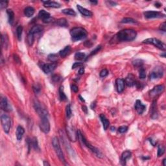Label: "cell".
I'll return each mask as SVG.
<instances>
[{
  "label": "cell",
  "mask_w": 166,
  "mask_h": 166,
  "mask_svg": "<svg viewBox=\"0 0 166 166\" xmlns=\"http://www.w3.org/2000/svg\"><path fill=\"white\" fill-rule=\"evenodd\" d=\"M136 36L137 33L134 30L125 29L117 33L116 38L119 41L130 42L134 40Z\"/></svg>",
  "instance_id": "1"
},
{
  "label": "cell",
  "mask_w": 166,
  "mask_h": 166,
  "mask_svg": "<svg viewBox=\"0 0 166 166\" xmlns=\"http://www.w3.org/2000/svg\"><path fill=\"white\" fill-rule=\"evenodd\" d=\"M70 35L73 41L77 42L86 38L88 33L82 27H75L70 31Z\"/></svg>",
  "instance_id": "2"
},
{
  "label": "cell",
  "mask_w": 166,
  "mask_h": 166,
  "mask_svg": "<svg viewBox=\"0 0 166 166\" xmlns=\"http://www.w3.org/2000/svg\"><path fill=\"white\" fill-rule=\"evenodd\" d=\"M77 134H78V139L80 140V141L82 142L83 145H84L86 147H88V149H90L91 150V151H92V153H94V154H95V155H96V156L98 157V158H103V155L102 154V153H101V152L98 149L96 148V147H95L94 146H93V145H91L90 143H89L88 141L86 140V139L84 138V136L82 134V133H81L80 130H78Z\"/></svg>",
  "instance_id": "3"
},
{
  "label": "cell",
  "mask_w": 166,
  "mask_h": 166,
  "mask_svg": "<svg viewBox=\"0 0 166 166\" xmlns=\"http://www.w3.org/2000/svg\"><path fill=\"white\" fill-rule=\"evenodd\" d=\"M52 145H53V148H54L55 151L56 152V155H57L60 160L62 162L64 163V164H66V160H65L64 154H63L62 151L61 149L59 140H58L57 137H54L53 138V140H52Z\"/></svg>",
  "instance_id": "4"
},
{
  "label": "cell",
  "mask_w": 166,
  "mask_h": 166,
  "mask_svg": "<svg viewBox=\"0 0 166 166\" xmlns=\"http://www.w3.org/2000/svg\"><path fill=\"white\" fill-rule=\"evenodd\" d=\"M1 122L4 132L5 133H8L12 126L11 118L6 114H3L1 116Z\"/></svg>",
  "instance_id": "5"
},
{
  "label": "cell",
  "mask_w": 166,
  "mask_h": 166,
  "mask_svg": "<svg viewBox=\"0 0 166 166\" xmlns=\"http://www.w3.org/2000/svg\"><path fill=\"white\" fill-rule=\"evenodd\" d=\"M143 43L147 44L153 45V46H155V47H156V48L160 49V50H162V51H166V46L165 44H164L162 42L159 40L156 39V38H147V39L143 40Z\"/></svg>",
  "instance_id": "6"
},
{
  "label": "cell",
  "mask_w": 166,
  "mask_h": 166,
  "mask_svg": "<svg viewBox=\"0 0 166 166\" xmlns=\"http://www.w3.org/2000/svg\"><path fill=\"white\" fill-rule=\"evenodd\" d=\"M34 108L36 112L38 113L40 117H48V112L47 109L37 100L34 101Z\"/></svg>",
  "instance_id": "7"
},
{
  "label": "cell",
  "mask_w": 166,
  "mask_h": 166,
  "mask_svg": "<svg viewBox=\"0 0 166 166\" xmlns=\"http://www.w3.org/2000/svg\"><path fill=\"white\" fill-rule=\"evenodd\" d=\"M40 128L45 134H48L50 131V123L48 120V117H40Z\"/></svg>",
  "instance_id": "8"
},
{
  "label": "cell",
  "mask_w": 166,
  "mask_h": 166,
  "mask_svg": "<svg viewBox=\"0 0 166 166\" xmlns=\"http://www.w3.org/2000/svg\"><path fill=\"white\" fill-rule=\"evenodd\" d=\"M38 18L41 19L44 23H50L54 21V19L51 18V15L49 12L44 10H41L38 13Z\"/></svg>",
  "instance_id": "9"
},
{
  "label": "cell",
  "mask_w": 166,
  "mask_h": 166,
  "mask_svg": "<svg viewBox=\"0 0 166 166\" xmlns=\"http://www.w3.org/2000/svg\"><path fill=\"white\" fill-rule=\"evenodd\" d=\"M164 75V70L162 67H156L150 73L149 77L151 79H156L162 77Z\"/></svg>",
  "instance_id": "10"
},
{
  "label": "cell",
  "mask_w": 166,
  "mask_h": 166,
  "mask_svg": "<svg viewBox=\"0 0 166 166\" xmlns=\"http://www.w3.org/2000/svg\"><path fill=\"white\" fill-rule=\"evenodd\" d=\"M165 90V87L163 85H157L155 87L153 88V90L150 91L149 95L151 97H155L160 96L164 92Z\"/></svg>",
  "instance_id": "11"
},
{
  "label": "cell",
  "mask_w": 166,
  "mask_h": 166,
  "mask_svg": "<svg viewBox=\"0 0 166 166\" xmlns=\"http://www.w3.org/2000/svg\"><path fill=\"white\" fill-rule=\"evenodd\" d=\"M56 66H57L56 62L49 63V64H43L42 66V69L45 73L48 74V73H50L51 72L53 71L56 67Z\"/></svg>",
  "instance_id": "12"
},
{
  "label": "cell",
  "mask_w": 166,
  "mask_h": 166,
  "mask_svg": "<svg viewBox=\"0 0 166 166\" xmlns=\"http://www.w3.org/2000/svg\"><path fill=\"white\" fill-rule=\"evenodd\" d=\"M66 132H67V135L70 141H75L77 140L78 138V134L77 132H76L74 130V129L72 127L67 126L66 127Z\"/></svg>",
  "instance_id": "13"
},
{
  "label": "cell",
  "mask_w": 166,
  "mask_h": 166,
  "mask_svg": "<svg viewBox=\"0 0 166 166\" xmlns=\"http://www.w3.org/2000/svg\"><path fill=\"white\" fill-rule=\"evenodd\" d=\"M144 16L146 18H164L165 17V15L163 14L161 12L156 11H146L144 12Z\"/></svg>",
  "instance_id": "14"
},
{
  "label": "cell",
  "mask_w": 166,
  "mask_h": 166,
  "mask_svg": "<svg viewBox=\"0 0 166 166\" xmlns=\"http://www.w3.org/2000/svg\"><path fill=\"white\" fill-rule=\"evenodd\" d=\"M0 107H1V109L2 110H3L4 111H6V112H10V111H12L11 105L9 104L7 98L5 97H2L1 99Z\"/></svg>",
  "instance_id": "15"
},
{
  "label": "cell",
  "mask_w": 166,
  "mask_h": 166,
  "mask_svg": "<svg viewBox=\"0 0 166 166\" xmlns=\"http://www.w3.org/2000/svg\"><path fill=\"white\" fill-rule=\"evenodd\" d=\"M134 108L139 114H142V113H143V112L145 111V109H146V107H145V105H144L143 104H142V103L141 102V101L137 100L136 101V103H135Z\"/></svg>",
  "instance_id": "16"
},
{
  "label": "cell",
  "mask_w": 166,
  "mask_h": 166,
  "mask_svg": "<svg viewBox=\"0 0 166 166\" xmlns=\"http://www.w3.org/2000/svg\"><path fill=\"white\" fill-rule=\"evenodd\" d=\"M132 153L129 151H126L122 153L121 157V163L123 166H125L127 163V160L131 158Z\"/></svg>",
  "instance_id": "17"
},
{
  "label": "cell",
  "mask_w": 166,
  "mask_h": 166,
  "mask_svg": "<svg viewBox=\"0 0 166 166\" xmlns=\"http://www.w3.org/2000/svg\"><path fill=\"white\" fill-rule=\"evenodd\" d=\"M116 88L117 91L118 93H121L123 92L125 89V82L123 79H117L116 80Z\"/></svg>",
  "instance_id": "18"
},
{
  "label": "cell",
  "mask_w": 166,
  "mask_h": 166,
  "mask_svg": "<svg viewBox=\"0 0 166 166\" xmlns=\"http://www.w3.org/2000/svg\"><path fill=\"white\" fill-rule=\"evenodd\" d=\"M77 9L79 11V12H80L81 14L83 15V16H84L91 17L92 16V14H93L90 10H88V9L84 8V7H81V5H77Z\"/></svg>",
  "instance_id": "19"
},
{
  "label": "cell",
  "mask_w": 166,
  "mask_h": 166,
  "mask_svg": "<svg viewBox=\"0 0 166 166\" xmlns=\"http://www.w3.org/2000/svg\"><path fill=\"white\" fill-rule=\"evenodd\" d=\"M151 118L153 119H156L158 118V110H157V106H156V101H153L151 109Z\"/></svg>",
  "instance_id": "20"
},
{
  "label": "cell",
  "mask_w": 166,
  "mask_h": 166,
  "mask_svg": "<svg viewBox=\"0 0 166 166\" xmlns=\"http://www.w3.org/2000/svg\"><path fill=\"white\" fill-rule=\"evenodd\" d=\"M42 2L44 3V7H48V8H59L60 7V4H59L57 2L50 1H46Z\"/></svg>",
  "instance_id": "21"
},
{
  "label": "cell",
  "mask_w": 166,
  "mask_h": 166,
  "mask_svg": "<svg viewBox=\"0 0 166 166\" xmlns=\"http://www.w3.org/2000/svg\"><path fill=\"white\" fill-rule=\"evenodd\" d=\"M125 82L127 84V85L128 86H130V87H132V86H133L136 85V80H135L134 77L133 75H129L128 77H127L125 79Z\"/></svg>",
  "instance_id": "22"
},
{
  "label": "cell",
  "mask_w": 166,
  "mask_h": 166,
  "mask_svg": "<svg viewBox=\"0 0 166 166\" xmlns=\"http://www.w3.org/2000/svg\"><path fill=\"white\" fill-rule=\"evenodd\" d=\"M101 121H102L103 125V128L105 130H107V128H109V125H110V122L108 120V119L106 117V116L104 114H101L100 115Z\"/></svg>",
  "instance_id": "23"
},
{
  "label": "cell",
  "mask_w": 166,
  "mask_h": 166,
  "mask_svg": "<svg viewBox=\"0 0 166 166\" xmlns=\"http://www.w3.org/2000/svg\"><path fill=\"white\" fill-rule=\"evenodd\" d=\"M24 132H25V130H24V128H23L21 126H18L17 127L16 129V138L17 140H21L23 138V136L24 134Z\"/></svg>",
  "instance_id": "24"
},
{
  "label": "cell",
  "mask_w": 166,
  "mask_h": 166,
  "mask_svg": "<svg viewBox=\"0 0 166 166\" xmlns=\"http://www.w3.org/2000/svg\"><path fill=\"white\" fill-rule=\"evenodd\" d=\"M43 31V27L41 25H35L32 27V29L30 31V33L33 34V35H36V34H38V33H40Z\"/></svg>",
  "instance_id": "25"
},
{
  "label": "cell",
  "mask_w": 166,
  "mask_h": 166,
  "mask_svg": "<svg viewBox=\"0 0 166 166\" xmlns=\"http://www.w3.org/2000/svg\"><path fill=\"white\" fill-rule=\"evenodd\" d=\"M7 13L8 14V23H10V25H12L14 21V13L11 9H8L7 10Z\"/></svg>",
  "instance_id": "26"
},
{
  "label": "cell",
  "mask_w": 166,
  "mask_h": 166,
  "mask_svg": "<svg viewBox=\"0 0 166 166\" xmlns=\"http://www.w3.org/2000/svg\"><path fill=\"white\" fill-rule=\"evenodd\" d=\"M35 13V8L31 7H27L24 10V14L27 17H31Z\"/></svg>",
  "instance_id": "27"
},
{
  "label": "cell",
  "mask_w": 166,
  "mask_h": 166,
  "mask_svg": "<svg viewBox=\"0 0 166 166\" xmlns=\"http://www.w3.org/2000/svg\"><path fill=\"white\" fill-rule=\"evenodd\" d=\"M70 51H71V47H70V46H66V48H64V50H61V51H60V53H59L60 56L62 58L66 57L67 55L69 54Z\"/></svg>",
  "instance_id": "28"
},
{
  "label": "cell",
  "mask_w": 166,
  "mask_h": 166,
  "mask_svg": "<svg viewBox=\"0 0 166 166\" xmlns=\"http://www.w3.org/2000/svg\"><path fill=\"white\" fill-rule=\"evenodd\" d=\"M56 24L60 27H66L68 23L66 18H60L56 21Z\"/></svg>",
  "instance_id": "29"
},
{
  "label": "cell",
  "mask_w": 166,
  "mask_h": 166,
  "mask_svg": "<svg viewBox=\"0 0 166 166\" xmlns=\"http://www.w3.org/2000/svg\"><path fill=\"white\" fill-rule=\"evenodd\" d=\"M59 96H60V98L62 101H65L67 100V96H66V94H64V87L63 86H60L59 88Z\"/></svg>",
  "instance_id": "30"
},
{
  "label": "cell",
  "mask_w": 166,
  "mask_h": 166,
  "mask_svg": "<svg viewBox=\"0 0 166 166\" xmlns=\"http://www.w3.org/2000/svg\"><path fill=\"white\" fill-rule=\"evenodd\" d=\"M1 44L3 48H7L8 44V37H7L6 35H2L1 36Z\"/></svg>",
  "instance_id": "31"
},
{
  "label": "cell",
  "mask_w": 166,
  "mask_h": 166,
  "mask_svg": "<svg viewBox=\"0 0 166 166\" xmlns=\"http://www.w3.org/2000/svg\"><path fill=\"white\" fill-rule=\"evenodd\" d=\"M30 143H31V145H32V147H33L35 150H36V151H40V148L39 147H38V141H37V139H36V138H33L31 141H30Z\"/></svg>",
  "instance_id": "32"
},
{
  "label": "cell",
  "mask_w": 166,
  "mask_h": 166,
  "mask_svg": "<svg viewBox=\"0 0 166 166\" xmlns=\"http://www.w3.org/2000/svg\"><path fill=\"white\" fill-rule=\"evenodd\" d=\"M62 13L65 14L73 16H76V12H75V10H73V9H71V8H66V9H64V10H62Z\"/></svg>",
  "instance_id": "33"
},
{
  "label": "cell",
  "mask_w": 166,
  "mask_h": 166,
  "mask_svg": "<svg viewBox=\"0 0 166 166\" xmlns=\"http://www.w3.org/2000/svg\"><path fill=\"white\" fill-rule=\"evenodd\" d=\"M27 43L29 46H31L34 43V40H35V36L34 35L31 34V33H29L28 36H27Z\"/></svg>",
  "instance_id": "34"
},
{
  "label": "cell",
  "mask_w": 166,
  "mask_h": 166,
  "mask_svg": "<svg viewBox=\"0 0 166 166\" xmlns=\"http://www.w3.org/2000/svg\"><path fill=\"white\" fill-rule=\"evenodd\" d=\"M85 58V54L81 52H78L75 55V59L77 60H82Z\"/></svg>",
  "instance_id": "35"
},
{
  "label": "cell",
  "mask_w": 166,
  "mask_h": 166,
  "mask_svg": "<svg viewBox=\"0 0 166 166\" xmlns=\"http://www.w3.org/2000/svg\"><path fill=\"white\" fill-rule=\"evenodd\" d=\"M22 31H23V27H22V26H21V25H19L16 29V35L18 40H21Z\"/></svg>",
  "instance_id": "36"
},
{
  "label": "cell",
  "mask_w": 166,
  "mask_h": 166,
  "mask_svg": "<svg viewBox=\"0 0 166 166\" xmlns=\"http://www.w3.org/2000/svg\"><path fill=\"white\" fill-rule=\"evenodd\" d=\"M121 23H136L137 21L132 18H125L121 20Z\"/></svg>",
  "instance_id": "37"
},
{
  "label": "cell",
  "mask_w": 166,
  "mask_h": 166,
  "mask_svg": "<svg viewBox=\"0 0 166 166\" xmlns=\"http://www.w3.org/2000/svg\"><path fill=\"white\" fill-rule=\"evenodd\" d=\"M165 153V148L162 145H158V153H157V155H158V157H160V156H162Z\"/></svg>",
  "instance_id": "38"
},
{
  "label": "cell",
  "mask_w": 166,
  "mask_h": 166,
  "mask_svg": "<svg viewBox=\"0 0 166 166\" xmlns=\"http://www.w3.org/2000/svg\"><path fill=\"white\" fill-rule=\"evenodd\" d=\"M132 64H133L134 66H135V67H141L143 64V61L142 60L137 59L133 61Z\"/></svg>",
  "instance_id": "39"
},
{
  "label": "cell",
  "mask_w": 166,
  "mask_h": 166,
  "mask_svg": "<svg viewBox=\"0 0 166 166\" xmlns=\"http://www.w3.org/2000/svg\"><path fill=\"white\" fill-rule=\"evenodd\" d=\"M139 77L141 79H144L146 77V71L143 67H141L139 71Z\"/></svg>",
  "instance_id": "40"
},
{
  "label": "cell",
  "mask_w": 166,
  "mask_h": 166,
  "mask_svg": "<svg viewBox=\"0 0 166 166\" xmlns=\"http://www.w3.org/2000/svg\"><path fill=\"white\" fill-rule=\"evenodd\" d=\"M58 59V56L55 54H50L48 56V60L51 61V62H55Z\"/></svg>",
  "instance_id": "41"
},
{
  "label": "cell",
  "mask_w": 166,
  "mask_h": 166,
  "mask_svg": "<svg viewBox=\"0 0 166 166\" xmlns=\"http://www.w3.org/2000/svg\"><path fill=\"white\" fill-rule=\"evenodd\" d=\"M66 117H67V119H69L71 117L72 115V112H71V107L69 105H67L66 107Z\"/></svg>",
  "instance_id": "42"
},
{
  "label": "cell",
  "mask_w": 166,
  "mask_h": 166,
  "mask_svg": "<svg viewBox=\"0 0 166 166\" xmlns=\"http://www.w3.org/2000/svg\"><path fill=\"white\" fill-rule=\"evenodd\" d=\"M33 90L35 92V93L36 94H38L40 92V90H41V87H40V86L38 84H35L33 85Z\"/></svg>",
  "instance_id": "43"
},
{
  "label": "cell",
  "mask_w": 166,
  "mask_h": 166,
  "mask_svg": "<svg viewBox=\"0 0 166 166\" xmlns=\"http://www.w3.org/2000/svg\"><path fill=\"white\" fill-rule=\"evenodd\" d=\"M108 75H109V71L107 69H104L102 71H101L100 77H105Z\"/></svg>",
  "instance_id": "44"
},
{
  "label": "cell",
  "mask_w": 166,
  "mask_h": 166,
  "mask_svg": "<svg viewBox=\"0 0 166 166\" xmlns=\"http://www.w3.org/2000/svg\"><path fill=\"white\" fill-rule=\"evenodd\" d=\"M127 130H128V127L127 126H121L118 128L119 132L120 133H125L127 131Z\"/></svg>",
  "instance_id": "45"
},
{
  "label": "cell",
  "mask_w": 166,
  "mask_h": 166,
  "mask_svg": "<svg viewBox=\"0 0 166 166\" xmlns=\"http://www.w3.org/2000/svg\"><path fill=\"white\" fill-rule=\"evenodd\" d=\"M7 5H8V1H2L0 3V8L1 10H3V8H6L7 7Z\"/></svg>",
  "instance_id": "46"
},
{
  "label": "cell",
  "mask_w": 166,
  "mask_h": 166,
  "mask_svg": "<svg viewBox=\"0 0 166 166\" xmlns=\"http://www.w3.org/2000/svg\"><path fill=\"white\" fill-rule=\"evenodd\" d=\"M101 46H97V48H96V49L94 50V51H92V53H91V54H90V56H92V55H94L96 54L97 52H99V51L101 50Z\"/></svg>",
  "instance_id": "47"
},
{
  "label": "cell",
  "mask_w": 166,
  "mask_h": 166,
  "mask_svg": "<svg viewBox=\"0 0 166 166\" xmlns=\"http://www.w3.org/2000/svg\"><path fill=\"white\" fill-rule=\"evenodd\" d=\"M160 29L161 30V31H162L166 32V22H164V23H162L161 25H160Z\"/></svg>",
  "instance_id": "48"
},
{
  "label": "cell",
  "mask_w": 166,
  "mask_h": 166,
  "mask_svg": "<svg viewBox=\"0 0 166 166\" xmlns=\"http://www.w3.org/2000/svg\"><path fill=\"white\" fill-rule=\"evenodd\" d=\"M82 65H83V64L81 62H75L74 64H73L72 69H75L76 67H81V66H82Z\"/></svg>",
  "instance_id": "49"
},
{
  "label": "cell",
  "mask_w": 166,
  "mask_h": 166,
  "mask_svg": "<svg viewBox=\"0 0 166 166\" xmlns=\"http://www.w3.org/2000/svg\"><path fill=\"white\" fill-rule=\"evenodd\" d=\"M60 77L59 75H55L52 77V80L55 82H58L60 81Z\"/></svg>",
  "instance_id": "50"
},
{
  "label": "cell",
  "mask_w": 166,
  "mask_h": 166,
  "mask_svg": "<svg viewBox=\"0 0 166 166\" xmlns=\"http://www.w3.org/2000/svg\"><path fill=\"white\" fill-rule=\"evenodd\" d=\"M14 60L16 61V62L18 63V64H20V59L18 55H14Z\"/></svg>",
  "instance_id": "51"
},
{
  "label": "cell",
  "mask_w": 166,
  "mask_h": 166,
  "mask_svg": "<svg viewBox=\"0 0 166 166\" xmlns=\"http://www.w3.org/2000/svg\"><path fill=\"white\" fill-rule=\"evenodd\" d=\"M71 90H72L74 92H75V93H77V92L79 91V88H78V87L76 85H75V84L71 86Z\"/></svg>",
  "instance_id": "52"
},
{
  "label": "cell",
  "mask_w": 166,
  "mask_h": 166,
  "mask_svg": "<svg viewBox=\"0 0 166 166\" xmlns=\"http://www.w3.org/2000/svg\"><path fill=\"white\" fill-rule=\"evenodd\" d=\"M84 73V67H81L79 71V73L80 75H82L83 73Z\"/></svg>",
  "instance_id": "53"
},
{
  "label": "cell",
  "mask_w": 166,
  "mask_h": 166,
  "mask_svg": "<svg viewBox=\"0 0 166 166\" xmlns=\"http://www.w3.org/2000/svg\"><path fill=\"white\" fill-rule=\"evenodd\" d=\"M82 110H83V111H84V112H85L86 113H88L87 107H85V106H83V107H82Z\"/></svg>",
  "instance_id": "54"
},
{
  "label": "cell",
  "mask_w": 166,
  "mask_h": 166,
  "mask_svg": "<svg viewBox=\"0 0 166 166\" xmlns=\"http://www.w3.org/2000/svg\"><path fill=\"white\" fill-rule=\"evenodd\" d=\"M161 6H162V4L160 3H158V2L155 3V7H157V8H160V7H161Z\"/></svg>",
  "instance_id": "55"
},
{
  "label": "cell",
  "mask_w": 166,
  "mask_h": 166,
  "mask_svg": "<svg viewBox=\"0 0 166 166\" xmlns=\"http://www.w3.org/2000/svg\"><path fill=\"white\" fill-rule=\"evenodd\" d=\"M95 107H96V103H92V105H91V108H92V109H94V108H95Z\"/></svg>",
  "instance_id": "56"
},
{
  "label": "cell",
  "mask_w": 166,
  "mask_h": 166,
  "mask_svg": "<svg viewBox=\"0 0 166 166\" xmlns=\"http://www.w3.org/2000/svg\"><path fill=\"white\" fill-rule=\"evenodd\" d=\"M90 2L91 3H92V4H95V5H97V1H90Z\"/></svg>",
  "instance_id": "57"
},
{
  "label": "cell",
  "mask_w": 166,
  "mask_h": 166,
  "mask_svg": "<svg viewBox=\"0 0 166 166\" xmlns=\"http://www.w3.org/2000/svg\"><path fill=\"white\" fill-rule=\"evenodd\" d=\"M50 164L48 162L46 161H44V166H50Z\"/></svg>",
  "instance_id": "58"
},
{
  "label": "cell",
  "mask_w": 166,
  "mask_h": 166,
  "mask_svg": "<svg viewBox=\"0 0 166 166\" xmlns=\"http://www.w3.org/2000/svg\"><path fill=\"white\" fill-rule=\"evenodd\" d=\"M163 165L164 166H166V159L163 160Z\"/></svg>",
  "instance_id": "59"
},
{
  "label": "cell",
  "mask_w": 166,
  "mask_h": 166,
  "mask_svg": "<svg viewBox=\"0 0 166 166\" xmlns=\"http://www.w3.org/2000/svg\"><path fill=\"white\" fill-rule=\"evenodd\" d=\"M79 98H80V99H81V101H82V102H85V101H84V99H83V98H82V97H81V96H79Z\"/></svg>",
  "instance_id": "60"
},
{
  "label": "cell",
  "mask_w": 166,
  "mask_h": 166,
  "mask_svg": "<svg viewBox=\"0 0 166 166\" xmlns=\"http://www.w3.org/2000/svg\"><path fill=\"white\" fill-rule=\"evenodd\" d=\"M111 130H112V131H115V127H112V128H111Z\"/></svg>",
  "instance_id": "61"
},
{
  "label": "cell",
  "mask_w": 166,
  "mask_h": 166,
  "mask_svg": "<svg viewBox=\"0 0 166 166\" xmlns=\"http://www.w3.org/2000/svg\"><path fill=\"white\" fill-rule=\"evenodd\" d=\"M160 56H163V57H166V53H164V54H163V55H160Z\"/></svg>",
  "instance_id": "62"
}]
</instances>
